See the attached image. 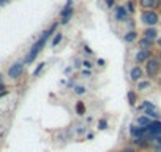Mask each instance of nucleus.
<instances>
[{
    "label": "nucleus",
    "instance_id": "16",
    "mask_svg": "<svg viewBox=\"0 0 161 152\" xmlns=\"http://www.w3.org/2000/svg\"><path fill=\"white\" fill-rule=\"evenodd\" d=\"M136 40H137V32H136V30H130V32H126V33L123 35V41L128 43V44H130V43H134Z\"/></svg>",
    "mask_w": 161,
    "mask_h": 152
},
{
    "label": "nucleus",
    "instance_id": "26",
    "mask_svg": "<svg viewBox=\"0 0 161 152\" xmlns=\"http://www.w3.org/2000/svg\"><path fill=\"white\" fill-rule=\"evenodd\" d=\"M82 76H84V78H90V76H92V70L90 68H84L82 70Z\"/></svg>",
    "mask_w": 161,
    "mask_h": 152
},
{
    "label": "nucleus",
    "instance_id": "15",
    "mask_svg": "<svg viewBox=\"0 0 161 152\" xmlns=\"http://www.w3.org/2000/svg\"><path fill=\"white\" fill-rule=\"evenodd\" d=\"M126 98H128V105H130L131 108L136 106V103H137V92H136V90H128Z\"/></svg>",
    "mask_w": 161,
    "mask_h": 152
},
{
    "label": "nucleus",
    "instance_id": "30",
    "mask_svg": "<svg viewBox=\"0 0 161 152\" xmlns=\"http://www.w3.org/2000/svg\"><path fill=\"white\" fill-rule=\"evenodd\" d=\"M97 65H98V67H104V65H106V60H104V59H98V60H97Z\"/></svg>",
    "mask_w": 161,
    "mask_h": 152
},
{
    "label": "nucleus",
    "instance_id": "18",
    "mask_svg": "<svg viewBox=\"0 0 161 152\" xmlns=\"http://www.w3.org/2000/svg\"><path fill=\"white\" fill-rule=\"evenodd\" d=\"M150 86H152V83L149 81V79H141V81H137V92H142V90H147V89H150Z\"/></svg>",
    "mask_w": 161,
    "mask_h": 152
},
{
    "label": "nucleus",
    "instance_id": "31",
    "mask_svg": "<svg viewBox=\"0 0 161 152\" xmlns=\"http://www.w3.org/2000/svg\"><path fill=\"white\" fill-rule=\"evenodd\" d=\"M122 152H136V150H134L133 147H126V149H123Z\"/></svg>",
    "mask_w": 161,
    "mask_h": 152
},
{
    "label": "nucleus",
    "instance_id": "2",
    "mask_svg": "<svg viewBox=\"0 0 161 152\" xmlns=\"http://www.w3.org/2000/svg\"><path fill=\"white\" fill-rule=\"evenodd\" d=\"M141 22L147 27H155L159 22V14L156 13V10H144L141 13Z\"/></svg>",
    "mask_w": 161,
    "mask_h": 152
},
{
    "label": "nucleus",
    "instance_id": "39",
    "mask_svg": "<svg viewBox=\"0 0 161 152\" xmlns=\"http://www.w3.org/2000/svg\"><path fill=\"white\" fill-rule=\"evenodd\" d=\"M158 59H159V60H161V51H159V56H158Z\"/></svg>",
    "mask_w": 161,
    "mask_h": 152
},
{
    "label": "nucleus",
    "instance_id": "23",
    "mask_svg": "<svg viewBox=\"0 0 161 152\" xmlns=\"http://www.w3.org/2000/svg\"><path fill=\"white\" fill-rule=\"evenodd\" d=\"M73 90H74L76 95H85L87 94V87H84V86H76Z\"/></svg>",
    "mask_w": 161,
    "mask_h": 152
},
{
    "label": "nucleus",
    "instance_id": "11",
    "mask_svg": "<svg viewBox=\"0 0 161 152\" xmlns=\"http://www.w3.org/2000/svg\"><path fill=\"white\" fill-rule=\"evenodd\" d=\"M139 5L144 10H155L161 5V2L159 0H139Z\"/></svg>",
    "mask_w": 161,
    "mask_h": 152
},
{
    "label": "nucleus",
    "instance_id": "6",
    "mask_svg": "<svg viewBox=\"0 0 161 152\" xmlns=\"http://www.w3.org/2000/svg\"><path fill=\"white\" fill-rule=\"evenodd\" d=\"M130 135L133 139H139V138H145L147 135V129L145 127H137L136 124L130 125Z\"/></svg>",
    "mask_w": 161,
    "mask_h": 152
},
{
    "label": "nucleus",
    "instance_id": "25",
    "mask_svg": "<svg viewBox=\"0 0 161 152\" xmlns=\"http://www.w3.org/2000/svg\"><path fill=\"white\" fill-rule=\"evenodd\" d=\"M84 53H85L87 56H92V54H93V49H92L88 44H84Z\"/></svg>",
    "mask_w": 161,
    "mask_h": 152
},
{
    "label": "nucleus",
    "instance_id": "1",
    "mask_svg": "<svg viewBox=\"0 0 161 152\" xmlns=\"http://www.w3.org/2000/svg\"><path fill=\"white\" fill-rule=\"evenodd\" d=\"M57 22H54V24H51V27L49 29H46L38 38H36V41L32 44V48H30V51H29V54L26 56V59H24V63L26 65H30L32 62H35L36 60V57L40 56V53L43 51V48L46 46V43L49 41V38L54 35V32H55V29H57Z\"/></svg>",
    "mask_w": 161,
    "mask_h": 152
},
{
    "label": "nucleus",
    "instance_id": "3",
    "mask_svg": "<svg viewBox=\"0 0 161 152\" xmlns=\"http://www.w3.org/2000/svg\"><path fill=\"white\" fill-rule=\"evenodd\" d=\"M159 68H161V60L158 57H150L145 62V74L149 76L150 79L156 78L158 73H159Z\"/></svg>",
    "mask_w": 161,
    "mask_h": 152
},
{
    "label": "nucleus",
    "instance_id": "17",
    "mask_svg": "<svg viewBox=\"0 0 161 152\" xmlns=\"http://www.w3.org/2000/svg\"><path fill=\"white\" fill-rule=\"evenodd\" d=\"M74 111H76V114H78V116H84V114L87 113V106H85L84 101H76V105H74Z\"/></svg>",
    "mask_w": 161,
    "mask_h": 152
},
{
    "label": "nucleus",
    "instance_id": "32",
    "mask_svg": "<svg viewBox=\"0 0 161 152\" xmlns=\"http://www.w3.org/2000/svg\"><path fill=\"white\" fill-rule=\"evenodd\" d=\"M5 89H7V86H5L3 83H0V92H3Z\"/></svg>",
    "mask_w": 161,
    "mask_h": 152
},
{
    "label": "nucleus",
    "instance_id": "7",
    "mask_svg": "<svg viewBox=\"0 0 161 152\" xmlns=\"http://www.w3.org/2000/svg\"><path fill=\"white\" fill-rule=\"evenodd\" d=\"M150 57H153L152 49H139V51H137V53L134 54V60H136V63H144V62H147Z\"/></svg>",
    "mask_w": 161,
    "mask_h": 152
},
{
    "label": "nucleus",
    "instance_id": "41",
    "mask_svg": "<svg viewBox=\"0 0 161 152\" xmlns=\"http://www.w3.org/2000/svg\"><path fill=\"white\" fill-rule=\"evenodd\" d=\"M159 2H161V0H159Z\"/></svg>",
    "mask_w": 161,
    "mask_h": 152
},
{
    "label": "nucleus",
    "instance_id": "38",
    "mask_svg": "<svg viewBox=\"0 0 161 152\" xmlns=\"http://www.w3.org/2000/svg\"><path fill=\"white\" fill-rule=\"evenodd\" d=\"M8 94V90H3V92H0V98H2V97H5Z\"/></svg>",
    "mask_w": 161,
    "mask_h": 152
},
{
    "label": "nucleus",
    "instance_id": "21",
    "mask_svg": "<svg viewBox=\"0 0 161 152\" xmlns=\"http://www.w3.org/2000/svg\"><path fill=\"white\" fill-rule=\"evenodd\" d=\"M44 67H46V62H40L38 63V67L33 70V73H32V76H33V78H36V76H40V73L44 70Z\"/></svg>",
    "mask_w": 161,
    "mask_h": 152
},
{
    "label": "nucleus",
    "instance_id": "24",
    "mask_svg": "<svg viewBox=\"0 0 161 152\" xmlns=\"http://www.w3.org/2000/svg\"><path fill=\"white\" fill-rule=\"evenodd\" d=\"M125 7H126V10L130 11V14H133V13H134V10H136V8H134V2H133V0L126 2V5H125Z\"/></svg>",
    "mask_w": 161,
    "mask_h": 152
},
{
    "label": "nucleus",
    "instance_id": "4",
    "mask_svg": "<svg viewBox=\"0 0 161 152\" xmlns=\"http://www.w3.org/2000/svg\"><path fill=\"white\" fill-rule=\"evenodd\" d=\"M73 16H74V3H73V0H68L65 3V7L62 8V11H60V24L66 25L73 19Z\"/></svg>",
    "mask_w": 161,
    "mask_h": 152
},
{
    "label": "nucleus",
    "instance_id": "10",
    "mask_svg": "<svg viewBox=\"0 0 161 152\" xmlns=\"http://www.w3.org/2000/svg\"><path fill=\"white\" fill-rule=\"evenodd\" d=\"M147 133L153 135V136H159L161 135V120H152L150 125L147 127Z\"/></svg>",
    "mask_w": 161,
    "mask_h": 152
},
{
    "label": "nucleus",
    "instance_id": "9",
    "mask_svg": "<svg viewBox=\"0 0 161 152\" xmlns=\"http://www.w3.org/2000/svg\"><path fill=\"white\" fill-rule=\"evenodd\" d=\"M144 70L139 67V65H134L131 70H130V79L133 81V83H137V81H141L142 79V76H144Z\"/></svg>",
    "mask_w": 161,
    "mask_h": 152
},
{
    "label": "nucleus",
    "instance_id": "33",
    "mask_svg": "<svg viewBox=\"0 0 161 152\" xmlns=\"http://www.w3.org/2000/svg\"><path fill=\"white\" fill-rule=\"evenodd\" d=\"M10 2V0H0V7H3V5H7Z\"/></svg>",
    "mask_w": 161,
    "mask_h": 152
},
{
    "label": "nucleus",
    "instance_id": "14",
    "mask_svg": "<svg viewBox=\"0 0 161 152\" xmlns=\"http://www.w3.org/2000/svg\"><path fill=\"white\" fill-rule=\"evenodd\" d=\"M144 37H147V38L156 41V38H158V30H156V27H145V30H144Z\"/></svg>",
    "mask_w": 161,
    "mask_h": 152
},
{
    "label": "nucleus",
    "instance_id": "28",
    "mask_svg": "<svg viewBox=\"0 0 161 152\" xmlns=\"http://www.w3.org/2000/svg\"><path fill=\"white\" fill-rule=\"evenodd\" d=\"M104 3H106L107 8H112L114 5H116V0H104Z\"/></svg>",
    "mask_w": 161,
    "mask_h": 152
},
{
    "label": "nucleus",
    "instance_id": "29",
    "mask_svg": "<svg viewBox=\"0 0 161 152\" xmlns=\"http://www.w3.org/2000/svg\"><path fill=\"white\" fill-rule=\"evenodd\" d=\"M76 133H78V135H82V133H87V127H81V129H78V130H76Z\"/></svg>",
    "mask_w": 161,
    "mask_h": 152
},
{
    "label": "nucleus",
    "instance_id": "36",
    "mask_svg": "<svg viewBox=\"0 0 161 152\" xmlns=\"http://www.w3.org/2000/svg\"><path fill=\"white\" fill-rule=\"evenodd\" d=\"M93 136H95L93 133H87V139H93Z\"/></svg>",
    "mask_w": 161,
    "mask_h": 152
},
{
    "label": "nucleus",
    "instance_id": "5",
    "mask_svg": "<svg viewBox=\"0 0 161 152\" xmlns=\"http://www.w3.org/2000/svg\"><path fill=\"white\" fill-rule=\"evenodd\" d=\"M24 67H26V63L22 60H17V62L11 63V67L8 68V76L11 79H17L19 76H22V73H24Z\"/></svg>",
    "mask_w": 161,
    "mask_h": 152
},
{
    "label": "nucleus",
    "instance_id": "20",
    "mask_svg": "<svg viewBox=\"0 0 161 152\" xmlns=\"http://www.w3.org/2000/svg\"><path fill=\"white\" fill-rule=\"evenodd\" d=\"M107 127H109V122H107V119H104V117H101V119H98V127H97V129L98 130H106L107 129Z\"/></svg>",
    "mask_w": 161,
    "mask_h": 152
},
{
    "label": "nucleus",
    "instance_id": "12",
    "mask_svg": "<svg viewBox=\"0 0 161 152\" xmlns=\"http://www.w3.org/2000/svg\"><path fill=\"white\" fill-rule=\"evenodd\" d=\"M153 40H150V38H147V37H142V38H139L137 40V44H139V49H152V46H153Z\"/></svg>",
    "mask_w": 161,
    "mask_h": 152
},
{
    "label": "nucleus",
    "instance_id": "34",
    "mask_svg": "<svg viewBox=\"0 0 161 152\" xmlns=\"http://www.w3.org/2000/svg\"><path fill=\"white\" fill-rule=\"evenodd\" d=\"M81 63H82V62H79V60H74V63H73V67H74V68H78V67H79Z\"/></svg>",
    "mask_w": 161,
    "mask_h": 152
},
{
    "label": "nucleus",
    "instance_id": "22",
    "mask_svg": "<svg viewBox=\"0 0 161 152\" xmlns=\"http://www.w3.org/2000/svg\"><path fill=\"white\" fill-rule=\"evenodd\" d=\"M62 40H63V35H62V33H55V35H54V38H52V41H51V44H52V48H55V46H59Z\"/></svg>",
    "mask_w": 161,
    "mask_h": 152
},
{
    "label": "nucleus",
    "instance_id": "8",
    "mask_svg": "<svg viewBox=\"0 0 161 152\" xmlns=\"http://www.w3.org/2000/svg\"><path fill=\"white\" fill-rule=\"evenodd\" d=\"M128 16H130V11L126 10V7H125V5H120V7H117V8H116L114 18H116L117 21H120V22H126V21H128Z\"/></svg>",
    "mask_w": 161,
    "mask_h": 152
},
{
    "label": "nucleus",
    "instance_id": "19",
    "mask_svg": "<svg viewBox=\"0 0 161 152\" xmlns=\"http://www.w3.org/2000/svg\"><path fill=\"white\" fill-rule=\"evenodd\" d=\"M144 114L149 116L152 120H161V114L156 109H144Z\"/></svg>",
    "mask_w": 161,
    "mask_h": 152
},
{
    "label": "nucleus",
    "instance_id": "35",
    "mask_svg": "<svg viewBox=\"0 0 161 152\" xmlns=\"http://www.w3.org/2000/svg\"><path fill=\"white\" fill-rule=\"evenodd\" d=\"M155 43H156V44H158V46H159V48H161V37H158V38H156V41H155Z\"/></svg>",
    "mask_w": 161,
    "mask_h": 152
},
{
    "label": "nucleus",
    "instance_id": "40",
    "mask_svg": "<svg viewBox=\"0 0 161 152\" xmlns=\"http://www.w3.org/2000/svg\"><path fill=\"white\" fill-rule=\"evenodd\" d=\"M2 79H3V78H2V74H0V83H2Z\"/></svg>",
    "mask_w": 161,
    "mask_h": 152
},
{
    "label": "nucleus",
    "instance_id": "13",
    "mask_svg": "<svg viewBox=\"0 0 161 152\" xmlns=\"http://www.w3.org/2000/svg\"><path fill=\"white\" fill-rule=\"evenodd\" d=\"M150 122H152V119L149 117V116H145V114H142V116H139V117H137L136 119V125L137 127H145V129H147V127L150 125Z\"/></svg>",
    "mask_w": 161,
    "mask_h": 152
},
{
    "label": "nucleus",
    "instance_id": "37",
    "mask_svg": "<svg viewBox=\"0 0 161 152\" xmlns=\"http://www.w3.org/2000/svg\"><path fill=\"white\" fill-rule=\"evenodd\" d=\"M155 143H156V144H161V135L156 136V141H155Z\"/></svg>",
    "mask_w": 161,
    "mask_h": 152
},
{
    "label": "nucleus",
    "instance_id": "27",
    "mask_svg": "<svg viewBox=\"0 0 161 152\" xmlns=\"http://www.w3.org/2000/svg\"><path fill=\"white\" fill-rule=\"evenodd\" d=\"M92 65H93V63H92L90 60H87V59L82 60V67H84V68H90V70H92Z\"/></svg>",
    "mask_w": 161,
    "mask_h": 152
}]
</instances>
